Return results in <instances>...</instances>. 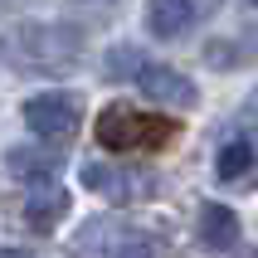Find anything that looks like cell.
Masks as SVG:
<instances>
[{
    "label": "cell",
    "instance_id": "obj_1",
    "mask_svg": "<svg viewBox=\"0 0 258 258\" xmlns=\"http://www.w3.org/2000/svg\"><path fill=\"white\" fill-rule=\"evenodd\" d=\"M175 137V127L166 117H146L127 102H107L98 112V142L107 151H161Z\"/></svg>",
    "mask_w": 258,
    "mask_h": 258
},
{
    "label": "cell",
    "instance_id": "obj_2",
    "mask_svg": "<svg viewBox=\"0 0 258 258\" xmlns=\"http://www.w3.org/2000/svg\"><path fill=\"white\" fill-rule=\"evenodd\" d=\"M15 49H20V58L34 63V69H58V63L73 58L78 34L63 29V25H25V29H15Z\"/></svg>",
    "mask_w": 258,
    "mask_h": 258
},
{
    "label": "cell",
    "instance_id": "obj_3",
    "mask_svg": "<svg viewBox=\"0 0 258 258\" xmlns=\"http://www.w3.org/2000/svg\"><path fill=\"white\" fill-rule=\"evenodd\" d=\"M132 83L142 88L146 102H161V107H175V112H185V107L200 102V88L190 83L180 69H171V63H142V73Z\"/></svg>",
    "mask_w": 258,
    "mask_h": 258
},
{
    "label": "cell",
    "instance_id": "obj_4",
    "mask_svg": "<svg viewBox=\"0 0 258 258\" xmlns=\"http://www.w3.org/2000/svg\"><path fill=\"white\" fill-rule=\"evenodd\" d=\"M78 102L63 98V93H39V98L25 102V127L34 132V137H54V142H63V137H73L78 132Z\"/></svg>",
    "mask_w": 258,
    "mask_h": 258
},
{
    "label": "cell",
    "instance_id": "obj_5",
    "mask_svg": "<svg viewBox=\"0 0 258 258\" xmlns=\"http://www.w3.org/2000/svg\"><path fill=\"white\" fill-rule=\"evenodd\" d=\"M200 15L190 10V0H146V29H151V39H180L190 34Z\"/></svg>",
    "mask_w": 258,
    "mask_h": 258
},
{
    "label": "cell",
    "instance_id": "obj_6",
    "mask_svg": "<svg viewBox=\"0 0 258 258\" xmlns=\"http://www.w3.org/2000/svg\"><path fill=\"white\" fill-rule=\"evenodd\" d=\"M200 244L215 248V253L239 244V215H234L229 205H219V200H205L200 205Z\"/></svg>",
    "mask_w": 258,
    "mask_h": 258
},
{
    "label": "cell",
    "instance_id": "obj_7",
    "mask_svg": "<svg viewBox=\"0 0 258 258\" xmlns=\"http://www.w3.org/2000/svg\"><path fill=\"white\" fill-rule=\"evenodd\" d=\"M5 166H10L15 180H29V185H49L58 175V156L54 151H39V146H10Z\"/></svg>",
    "mask_w": 258,
    "mask_h": 258
},
{
    "label": "cell",
    "instance_id": "obj_8",
    "mask_svg": "<svg viewBox=\"0 0 258 258\" xmlns=\"http://www.w3.org/2000/svg\"><path fill=\"white\" fill-rule=\"evenodd\" d=\"M63 215H69V190H58L54 180H49V185H34V195H29V205H25V224L29 229L49 234Z\"/></svg>",
    "mask_w": 258,
    "mask_h": 258
},
{
    "label": "cell",
    "instance_id": "obj_9",
    "mask_svg": "<svg viewBox=\"0 0 258 258\" xmlns=\"http://www.w3.org/2000/svg\"><path fill=\"white\" fill-rule=\"evenodd\" d=\"M248 166H253V146H248L244 137H234V142L219 146V156H215V175L219 180H239Z\"/></svg>",
    "mask_w": 258,
    "mask_h": 258
},
{
    "label": "cell",
    "instance_id": "obj_10",
    "mask_svg": "<svg viewBox=\"0 0 258 258\" xmlns=\"http://www.w3.org/2000/svg\"><path fill=\"white\" fill-rule=\"evenodd\" d=\"M146 63V54L137 49V44H112L107 49V58H102V73L112 78V83H122V78H137Z\"/></svg>",
    "mask_w": 258,
    "mask_h": 258
},
{
    "label": "cell",
    "instance_id": "obj_11",
    "mask_svg": "<svg viewBox=\"0 0 258 258\" xmlns=\"http://www.w3.org/2000/svg\"><path fill=\"white\" fill-rule=\"evenodd\" d=\"M102 239H122L112 219H93V224H83V229H78L73 253H78V258H102V253H107V244H102Z\"/></svg>",
    "mask_w": 258,
    "mask_h": 258
},
{
    "label": "cell",
    "instance_id": "obj_12",
    "mask_svg": "<svg viewBox=\"0 0 258 258\" xmlns=\"http://www.w3.org/2000/svg\"><path fill=\"white\" fill-rule=\"evenodd\" d=\"M200 54H205V63H210V69H219V73H229V69H239V63H244V49H239L234 39H210Z\"/></svg>",
    "mask_w": 258,
    "mask_h": 258
},
{
    "label": "cell",
    "instance_id": "obj_13",
    "mask_svg": "<svg viewBox=\"0 0 258 258\" xmlns=\"http://www.w3.org/2000/svg\"><path fill=\"white\" fill-rule=\"evenodd\" d=\"M83 185L88 190H102V195H122L127 180H122L117 171H107V166H83Z\"/></svg>",
    "mask_w": 258,
    "mask_h": 258
},
{
    "label": "cell",
    "instance_id": "obj_14",
    "mask_svg": "<svg viewBox=\"0 0 258 258\" xmlns=\"http://www.w3.org/2000/svg\"><path fill=\"white\" fill-rule=\"evenodd\" d=\"M112 258H156V253H151V244H142V239H122Z\"/></svg>",
    "mask_w": 258,
    "mask_h": 258
},
{
    "label": "cell",
    "instance_id": "obj_15",
    "mask_svg": "<svg viewBox=\"0 0 258 258\" xmlns=\"http://www.w3.org/2000/svg\"><path fill=\"white\" fill-rule=\"evenodd\" d=\"M190 10L205 20V15H219V10H224V0H190Z\"/></svg>",
    "mask_w": 258,
    "mask_h": 258
},
{
    "label": "cell",
    "instance_id": "obj_16",
    "mask_svg": "<svg viewBox=\"0 0 258 258\" xmlns=\"http://www.w3.org/2000/svg\"><path fill=\"white\" fill-rule=\"evenodd\" d=\"M244 122L258 132V93H248V102H244Z\"/></svg>",
    "mask_w": 258,
    "mask_h": 258
},
{
    "label": "cell",
    "instance_id": "obj_17",
    "mask_svg": "<svg viewBox=\"0 0 258 258\" xmlns=\"http://www.w3.org/2000/svg\"><path fill=\"white\" fill-rule=\"evenodd\" d=\"M0 258H34V253H25V248H0Z\"/></svg>",
    "mask_w": 258,
    "mask_h": 258
},
{
    "label": "cell",
    "instance_id": "obj_18",
    "mask_svg": "<svg viewBox=\"0 0 258 258\" xmlns=\"http://www.w3.org/2000/svg\"><path fill=\"white\" fill-rule=\"evenodd\" d=\"M88 5H117V0H88Z\"/></svg>",
    "mask_w": 258,
    "mask_h": 258
},
{
    "label": "cell",
    "instance_id": "obj_19",
    "mask_svg": "<svg viewBox=\"0 0 258 258\" xmlns=\"http://www.w3.org/2000/svg\"><path fill=\"white\" fill-rule=\"evenodd\" d=\"M253 5H258V0H253Z\"/></svg>",
    "mask_w": 258,
    "mask_h": 258
}]
</instances>
